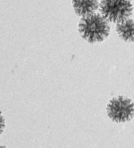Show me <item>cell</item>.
Segmentation results:
<instances>
[{
	"label": "cell",
	"instance_id": "obj_1",
	"mask_svg": "<svg viewBox=\"0 0 134 148\" xmlns=\"http://www.w3.org/2000/svg\"><path fill=\"white\" fill-rule=\"evenodd\" d=\"M110 31L109 21L99 13L84 16L79 23V34L90 43L102 42L109 36Z\"/></svg>",
	"mask_w": 134,
	"mask_h": 148
},
{
	"label": "cell",
	"instance_id": "obj_2",
	"mask_svg": "<svg viewBox=\"0 0 134 148\" xmlns=\"http://www.w3.org/2000/svg\"><path fill=\"white\" fill-rule=\"evenodd\" d=\"M100 11L104 18L113 23H120L132 15L131 0H101Z\"/></svg>",
	"mask_w": 134,
	"mask_h": 148
},
{
	"label": "cell",
	"instance_id": "obj_3",
	"mask_svg": "<svg viewBox=\"0 0 134 148\" xmlns=\"http://www.w3.org/2000/svg\"><path fill=\"white\" fill-rule=\"evenodd\" d=\"M107 112L109 117L116 123H125L134 117V102L129 98L119 96L108 103Z\"/></svg>",
	"mask_w": 134,
	"mask_h": 148
},
{
	"label": "cell",
	"instance_id": "obj_4",
	"mask_svg": "<svg viewBox=\"0 0 134 148\" xmlns=\"http://www.w3.org/2000/svg\"><path fill=\"white\" fill-rule=\"evenodd\" d=\"M75 13L79 16L94 14L100 7L98 0H72Z\"/></svg>",
	"mask_w": 134,
	"mask_h": 148
},
{
	"label": "cell",
	"instance_id": "obj_5",
	"mask_svg": "<svg viewBox=\"0 0 134 148\" xmlns=\"http://www.w3.org/2000/svg\"><path fill=\"white\" fill-rule=\"evenodd\" d=\"M116 32L122 40L134 42V19L128 18L116 24Z\"/></svg>",
	"mask_w": 134,
	"mask_h": 148
},
{
	"label": "cell",
	"instance_id": "obj_6",
	"mask_svg": "<svg viewBox=\"0 0 134 148\" xmlns=\"http://www.w3.org/2000/svg\"><path fill=\"white\" fill-rule=\"evenodd\" d=\"M5 128V121L1 111H0V136L3 132Z\"/></svg>",
	"mask_w": 134,
	"mask_h": 148
}]
</instances>
